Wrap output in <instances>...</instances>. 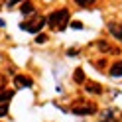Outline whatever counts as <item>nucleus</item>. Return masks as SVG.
Wrapping results in <instances>:
<instances>
[{
	"label": "nucleus",
	"mask_w": 122,
	"mask_h": 122,
	"mask_svg": "<svg viewBox=\"0 0 122 122\" xmlns=\"http://www.w3.org/2000/svg\"><path fill=\"white\" fill-rule=\"evenodd\" d=\"M45 20H47V24L53 30H65L67 22H69V12L67 10H55L53 14H49Z\"/></svg>",
	"instance_id": "f257e3e1"
},
{
	"label": "nucleus",
	"mask_w": 122,
	"mask_h": 122,
	"mask_svg": "<svg viewBox=\"0 0 122 122\" xmlns=\"http://www.w3.org/2000/svg\"><path fill=\"white\" fill-rule=\"evenodd\" d=\"M47 24V20H45L43 16H40V18H36V20H32V22H26V24H20V28L22 30H26V32H32V34H37L40 30Z\"/></svg>",
	"instance_id": "f03ea898"
},
{
	"label": "nucleus",
	"mask_w": 122,
	"mask_h": 122,
	"mask_svg": "<svg viewBox=\"0 0 122 122\" xmlns=\"http://www.w3.org/2000/svg\"><path fill=\"white\" fill-rule=\"evenodd\" d=\"M14 85H18L20 89H30V87H32L34 85V81L32 79H30V77H26V75H16V77H14Z\"/></svg>",
	"instance_id": "7ed1b4c3"
},
{
	"label": "nucleus",
	"mask_w": 122,
	"mask_h": 122,
	"mask_svg": "<svg viewBox=\"0 0 122 122\" xmlns=\"http://www.w3.org/2000/svg\"><path fill=\"white\" fill-rule=\"evenodd\" d=\"M97 106L95 104H87V106H73V114H91L95 112Z\"/></svg>",
	"instance_id": "20e7f679"
},
{
	"label": "nucleus",
	"mask_w": 122,
	"mask_h": 122,
	"mask_svg": "<svg viewBox=\"0 0 122 122\" xmlns=\"http://www.w3.org/2000/svg\"><path fill=\"white\" fill-rule=\"evenodd\" d=\"M108 30H110V34L116 37V40H122V26H118V24H114V22H110V24H108Z\"/></svg>",
	"instance_id": "39448f33"
},
{
	"label": "nucleus",
	"mask_w": 122,
	"mask_h": 122,
	"mask_svg": "<svg viewBox=\"0 0 122 122\" xmlns=\"http://www.w3.org/2000/svg\"><path fill=\"white\" fill-rule=\"evenodd\" d=\"M85 91L87 93H95V95H101L102 93V89L97 85V83H89V85H85Z\"/></svg>",
	"instance_id": "423d86ee"
},
{
	"label": "nucleus",
	"mask_w": 122,
	"mask_h": 122,
	"mask_svg": "<svg viewBox=\"0 0 122 122\" xmlns=\"http://www.w3.org/2000/svg\"><path fill=\"white\" fill-rule=\"evenodd\" d=\"M110 75H112V77H122V61H120V63H114V65H112Z\"/></svg>",
	"instance_id": "0eeeda50"
},
{
	"label": "nucleus",
	"mask_w": 122,
	"mask_h": 122,
	"mask_svg": "<svg viewBox=\"0 0 122 122\" xmlns=\"http://www.w3.org/2000/svg\"><path fill=\"white\" fill-rule=\"evenodd\" d=\"M14 97L12 91H4V93H0V104H8V101Z\"/></svg>",
	"instance_id": "6e6552de"
},
{
	"label": "nucleus",
	"mask_w": 122,
	"mask_h": 122,
	"mask_svg": "<svg viewBox=\"0 0 122 122\" xmlns=\"http://www.w3.org/2000/svg\"><path fill=\"white\" fill-rule=\"evenodd\" d=\"M97 45H98V49H101V51H112V53H116V49H112L106 41H98Z\"/></svg>",
	"instance_id": "1a4fd4ad"
},
{
	"label": "nucleus",
	"mask_w": 122,
	"mask_h": 122,
	"mask_svg": "<svg viewBox=\"0 0 122 122\" xmlns=\"http://www.w3.org/2000/svg\"><path fill=\"white\" fill-rule=\"evenodd\" d=\"M73 79H75V83H83V81H85V73H83V69H77V71H75Z\"/></svg>",
	"instance_id": "9d476101"
},
{
	"label": "nucleus",
	"mask_w": 122,
	"mask_h": 122,
	"mask_svg": "<svg viewBox=\"0 0 122 122\" xmlns=\"http://www.w3.org/2000/svg\"><path fill=\"white\" fill-rule=\"evenodd\" d=\"M32 12H34L32 2H24V4H22V14H32Z\"/></svg>",
	"instance_id": "9b49d317"
},
{
	"label": "nucleus",
	"mask_w": 122,
	"mask_h": 122,
	"mask_svg": "<svg viewBox=\"0 0 122 122\" xmlns=\"http://www.w3.org/2000/svg\"><path fill=\"white\" fill-rule=\"evenodd\" d=\"M75 2H77V6H81V8H87V6L93 4L95 0H75Z\"/></svg>",
	"instance_id": "f8f14e48"
},
{
	"label": "nucleus",
	"mask_w": 122,
	"mask_h": 122,
	"mask_svg": "<svg viewBox=\"0 0 122 122\" xmlns=\"http://www.w3.org/2000/svg\"><path fill=\"white\" fill-rule=\"evenodd\" d=\"M36 41H37V43H45V41H47V36H43V34H37Z\"/></svg>",
	"instance_id": "ddd939ff"
},
{
	"label": "nucleus",
	"mask_w": 122,
	"mask_h": 122,
	"mask_svg": "<svg viewBox=\"0 0 122 122\" xmlns=\"http://www.w3.org/2000/svg\"><path fill=\"white\" fill-rule=\"evenodd\" d=\"M8 114V104H0V116H6Z\"/></svg>",
	"instance_id": "4468645a"
},
{
	"label": "nucleus",
	"mask_w": 122,
	"mask_h": 122,
	"mask_svg": "<svg viewBox=\"0 0 122 122\" xmlns=\"http://www.w3.org/2000/svg\"><path fill=\"white\" fill-rule=\"evenodd\" d=\"M16 2H20V0H10L8 4H10V6H14V4H16Z\"/></svg>",
	"instance_id": "2eb2a0df"
}]
</instances>
